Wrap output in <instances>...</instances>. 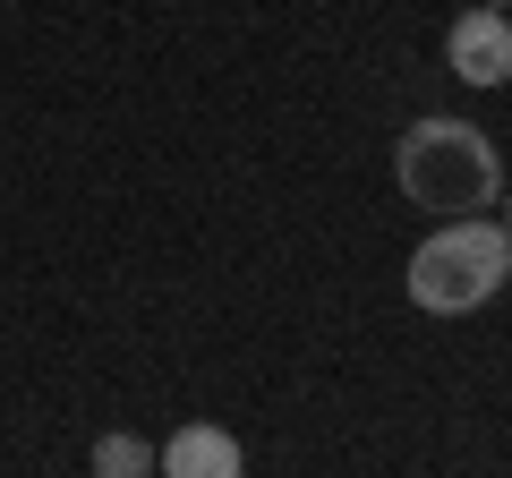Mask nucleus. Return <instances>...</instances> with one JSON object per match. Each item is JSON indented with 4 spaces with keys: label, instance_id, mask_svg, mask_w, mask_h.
<instances>
[{
    "label": "nucleus",
    "instance_id": "obj_1",
    "mask_svg": "<svg viewBox=\"0 0 512 478\" xmlns=\"http://www.w3.org/2000/svg\"><path fill=\"white\" fill-rule=\"evenodd\" d=\"M402 197L427 214H478V205L504 197V163H495V137L470 120H410L402 129Z\"/></svg>",
    "mask_w": 512,
    "mask_h": 478
},
{
    "label": "nucleus",
    "instance_id": "obj_2",
    "mask_svg": "<svg viewBox=\"0 0 512 478\" xmlns=\"http://www.w3.org/2000/svg\"><path fill=\"white\" fill-rule=\"evenodd\" d=\"M512 282V231L487 214H453L444 231L419 239V257H410V299L427 316H470L487 308L495 291Z\"/></svg>",
    "mask_w": 512,
    "mask_h": 478
},
{
    "label": "nucleus",
    "instance_id": "obj_3",
    "mask_svg": "<svg viewBox=\"0 0 512 478\" xmlns=\"http://www.w3.org/2000/svg\"><path fill=\"white\" fill-rule=\"evenodd\" d=\"M444 60H453V77L461 86H504L512 77V26H504V9H461L453 18V35H444Z\"/></svg>",
    "mask_w": 512,
    "mask_h": 478
},
{
    "label": "nucleus",
    "instance_id": "obj_4",
    "mask_svg": "<svg viewBox=\"0 0 512 478\" xmlns=\"http://www.w3.org/2000/svg\"><path fill=\"white\" fill-rule=\"evenodd\" d=\"M163 478H239V444L222 436V427H171V444H163V461H154Z\"/></svg>",
    "mask_w": 512,
    "mask_h": 478
},
{
    "label": "nucleus",
    "instance_id": "obj_5",
    "mask_svg": "<svg viewBox=\"0 0 512 478\" xmlns=\"http://www.w3.org/2000/svg\"><path fill=\"white\" fill-rule=\"evenodd\" d=\"M94 478H154V444H146V436H128V427L94 436Z\"/></svg>",
    "mask_w": 512,
    "mask_h": 478
},
{
    "label": "nucleus",
    "instance_id": "obj_6",
    "mask_svg": "<svg viewBox=\"0 0 512 478\" xmlns=\"http://www.w3.org/2000/svg\"><path fill=\"white\" fill-rule=\"evenodd\" d=\"M504 231H512V197H504Z\"/></svg>",
    "mask_w": 512,
    "mask_h": 478
}]
</instances>
